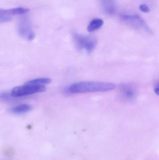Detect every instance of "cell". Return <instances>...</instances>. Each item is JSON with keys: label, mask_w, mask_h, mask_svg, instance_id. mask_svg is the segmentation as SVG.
<instances>
[{"label": "cell", "mask_w": 159, "mask_h": 160, "mask_svg": "<svg viewBox=\"0 0 159 160\" xmlns=\"http://www.w3.org/2000/svg\"><path fill=\"white\" fill-rule=\"evenodd\" d=\"M115 85L112 83L95 81H83L70 86L68 90L73 94L105 92L115 89Z\"/></svg>", "instance_id": "1"}, {"label": "cell", "mask_w": 159, "mask_h": 160, "mask_svg": "<svg viewBox=\"0 0 159 160\" xmlns=\"http://www.w3.org/2000/svg\"><path fill=\"white\" fill-rule=\"evenodd\" d=\"M73 38L77 48L80 50L85 51L88 53L93 51L97 46V39L92 36L74 33Z\"/></svg>", "instance_id": "2"}, {"label": "cell", "mask_w": 159, "mask_h": 160, "mask_svg": "<svg viewBox=\"0 0 159 160\" xmlns=\"http://www.w3.org/2000/svg\"><path fill=\"white\" fill-rule=\"evenodd\" d=\"M45 90V85L30 83L27 82L23 85L16 87L13 88L11 94L14 98H19L44 92Z\"/></svg>", "instance_id": "3"}, {"label": "cell", "mask_w": 159, "mask_h": 160, "mask_svg": "<svg viewBox=\"0 0 159 160\" xmlns=\"http://www.w3.org/2000/svg\"><path fill=\"white\" fill-rule=\"evenodd\" d=\"M120 18L127 24L139 29H143L144 31L149 33H152V31L145 21L141 17L137 15H120Z\"/></svg>", "instance_id": "4"}, {"label": "cell", "mask_w": 159, "mask_h": 160, "mask_svg": "<svg viewBox=\"0 0 159 160\" xmlns=\"http://www.w3.org/2000/svg\"><path fill=\"white\" fill-rule=\"evenodd\" d=\"M17 32L20 36L27 40L31 41L35 38V33L30 22L26 18H23L20 21L18 24Z\"/></svg>", "instance_id": "5"}, {"label": "cell", "mask_w": 159, "mask_h": 160, "mask_svg": "<svg viewBox=\"0 0 159 160\" xmlns=\"http://www.w3.org/2000/svg\"><path fill=\"white\" fill-rule=\"evenodd\" d=\"M137 90L134 86L126 84L122 86L120 91L121 98L126 101H133L136 98Z\"/></svg>", "instance_id": "6"}, {"label": "cell", "mask_w": 159, "mask_h": 160, "mask_svg": "<svg viewBox=\"0 0 159 160\" xmlns=\"http://www.w3.org/2000/svg\"><path fill=\"white\" fill-rule=\"evenodd\" d=\"M102 8L105 14L114 15L116 12V6L114 0H104L102 2Z\"/></svg>", "instance_id": "7"}, {"label": "cell", "mask_w": 159, "mask_h": 160, "mask_svg": "<svg viewBox=\"0 0 159 160\" xmlns=\"http://www.w3.org/2000/svg\"><path fill=\"white\" fill-rule=\"evenodd\" d=\"M1 11L4 14L10 16L14 15H22L29 11V9L25 8L18 7L9 9H1Z\"/></svg>", "instance_id": "8"}, {"label": "cell", "mask_w": 159, "mask_h": 160, "mask_svg": "<svg viewBox=\"0 0 159 160\" xmlns=\"http://www.w3.org/2000/svg\"><path fill=\"white\" fill-rule=\"evenodd\" d=\"M31 109V106L28 104H22L13 107L10 109V112L15 114H21L28 112Z\"/></svg>", "instance_id": "9"}, {"label": "cell", "mask_w": 159, "mask_h": 160, "mask_svg": "<svg viewBox=\"0 0 159 160\" xmlns=\"http://www.w3.org/2000/svg\"><path fill=\"white\" fill-rule=\"evenodd\" d=\"M104 24V21L101 18H95L91 21L87 26L89 32H93L100 29Z\"/></svg>", "instance_id": "10"}, {"label": "cell", "mask_w": 159, "mask_h": 160, "mask_svg": "<svg viewBox=\"0 0 159 160\" xmlns=\"http://www.w3.org/2000/svg\"><path fill=\"white\" fill-rule=\"evenodd\" d=\"M51 80L48 78H43L36 79L31 80L28 81V82L30 83L35 84L38 85H45L50 83L51 82Z\"/></svg>", "instance_id": "11"}, {"label": "cell", "mask_w": 159, "mask_h": 160, "mask_svg": "<svg viewBox=\"0 0 159 160\" xmlns=\"http://www.w3.org/2000/svg\"><path fill=\"white\" fill-rule=\"evenodd\" d=\"M13 97L11 95V93L7 92H3L0 94V99L3 101L10 102L13 100Z\"/></svg>", "instance_id": "12"}, {"label": "cell", "mask_w": 159, "mask_h": 160, "mask_svg": "<svg viewBox=\"0 0 159 160\" xmlns=\"http://www.w3.org/2000/svg\"><path fill=\"white\" fill-rule=\"evenodd\" d=\"M11 20V17L4 14L0 9V23L8 22Z\"/></svg>", "instance_id": "13"}, {"label": "cell", "mask_w": 159, "mask_h": 160, "mask_svg": "<svg viewBox=\"0 0 159 160\" xmlns=\"http://www.w3.org/2000/svg\"><path fill=\"white\" fill-rule=\"evenodd\" d=\"M139 8L142 12L144 13H148L150 11V8L146 4H142L139 7Z\"/></svg>", "instance_id": "14"}, {"label": "cell", "mask_w": 159, "mask_h": 160, "mask_svg": "<svg viewBox=\"0 0 159 160\" xmlns=\"http://www.w3.org/2000/svg\"><path fill=\"white\" fill-rule=\"evenodd\" d=\"M154 91L155 93L157 95H159V85L158 82L156 83V86H155V88H154Z\"/></svg>", "instance_id": "15"}]
</instances>
